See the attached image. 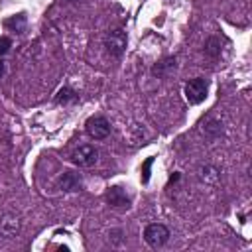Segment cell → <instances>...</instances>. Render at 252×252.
I'll use <instances>...</instances> for the list:
<instances>
[{
    "mask_svg": "<svg viewBox=\"0 0 252 252\" xmlns=\"http://www.w3.org/2000/svg\"><path fill=\"white\" fill-rule=\"evenodd\" d=\"M4 71H6V63H4L2 59H0V77L4 75Z\"/></svg>",
    "mask_w": 252,
    "mask_h": 252,
    "instance_id": "4fadbf2b",
    "label": "cell"
},
{
    "mask_svg": "<svg viewBox=\"0 0 252 252\" xmlns=\"http://www.w3.org/2000/svg\"><path fill=\"white\" fill-rule=\"evenodd\" d=\"M59 185H61V189H63V191L73 193V191H81V187H83V179H81V175H79V173L65 171V173L61 175V179H59Z\"/></svg>",
    "mask_w": 252,
    "mask_h": 252,
    "instance_id": "52a82bcc",
    "label": "cell"
},
{
    "mask_svg": "<svg viewBox=\"0 0 252 252\" xmlns=\"http://www.w3.org/2000/svg\"><path fill=\"white\" fill-rule=\"evenodd\" d=\"M4 26H6V28H12V30H16V32H24V28H26V14H18V16H14V18L6 20Z\"/></svg>",
    "mask_w": 252,
    "mask_h": 252,
    "instance_id": "9c48e42d",
    "label": "cell"
},
{
    "mask_svg": "<svg viewBox=\"0 0 252 252\" xmlns=\"http://www.w3.org/2000/svg\"><path fill=\"white\" fill-rule=\"evenodd\" d=\"M104 199H106V203H108L110 207H114V209H128V207H130V197H128V195L124 193V189L118 187V185L108 187Z\"/></svg>",
    "mask_w": 252,
    "mask_h": 252,
    "instance_id": "8992f818",
    "label": "cell"
},
{
    "mask_svg": "<svg viewBox=\"0 0 252 252\" xmlns=\"http://www.w3.org/2000/svg\"><path fill=\"white\" fill-rule=\"evenodd\" d=\"M207 91H209L207 81L203 77H195L185 85V98L191 104H199V102H203L207 98Z\"/></svg>",
    "mask_w": 252,
    "mask_h": 252,
    "instance_id": "7a4b0ae2",
    "label": "cell"
},
{
    "mask_svg": "<svg viewBox=\"0 0 252 252\" xmlns=\"http://www.w3.org/2000/svg\"><path fill=\"white\" fill-rule=\"evenodd\" d=\"M171 67H175V59H173V57H167V59H163L161 63H158L152 71H154V75H163L165 69H171Z\"/></svg>",
    "mask_w": 252,
    "mask_h": 252,
    "instance_id": "30bf717a",
    "label": "cell"
},
{
    "mask_svg": "<svg viewBox=\"0 0 252 252\" xmlns=\"http://www.w3.org/2000/svg\"><path fill=\"white\" fill-rule=\"evenodd\" d=\"M126 33L122 30H110L104 37V47L112 57H120L126 49Z\"/></svg>",
    "mask_w": 252,
    "mask_h": 252,
    "instance_id": "277c9868",
    "label": "cell"
},
{
    "mask_svg": "<svg viewBox=\"0 0 252 252\" xmlns=\"http://www.w3.org/2000/svg\"><path fill=\"white\" fill-rule=\"evenodd\" d=\"M144 240H146L150 246H154V248L163 246V244L169 240V228H167L165 224L152 222V224H148L146 230H144Z\"/></svg>",
    "mask_w": 252,
    "mask_h": 252,
    "instance_id": "3957f363",
    "label": "cell"
},
{
    "mask_svg": "<svg viewBox=\"0 0 252 252\" xmlns=\"http://www.w3.org/2000/svg\"><path fill=\"white\" fill-rule=\"evenodd\" d=\"M75 100H77V94L69 87H63L55 96V102H59V104H67V102H75Z\"/></svg>",
    "mask_w": 252,
    "mask_h": 252,
    "instance_id": "ba28073f",
    "label": "cell"
},
{
    "mask_svg": "<svg viewBox=\"0 0 252 252\" xmlns=\"http://www.w3.org/2000/svg\"><path fill=\"white\" fill-rule=\"evenodd\" d=\"M10 47H12V41L8 37H0V55H4Z\"/></svg>",
    "mask_w": 252,
    "mask_h": 252,
    "instance_id": "7c38bea8",
    "label": "cell"
},
{
    "mask_svg": "<svg viewBox=\"0 0 252 252\" xmlns=\"http://www.w3.org/2000/svg\"><path fill=\"white\" fill-rule=\"evenodd\" d=\"M87 134L94 140H102L110 134V122L104 116H93L87 120Z\"/></svg>",
    "mask_w": 252,
    "mask_h": 252,
    "instance_id": "5b68a950",
    "label": "cell"
},
{
    "mask_svg": "<svg viewBox=\"0 0 252 252\" xmlns=\"http://www.w3.org/2000/svg\"><path fill=\"white\" fill-rule=\"evenodd\" d=\"M152 163H154V158H148L144 161V165H142V183L150 181V167H152Z\"/></svg>",
    "mask_w": 252,
    "mask_h": 252,
    "instance_id": "8fae6325",
    "label": "cell"
},
{
    "mask_svg": "<svg viewBox=\"0 0 252 252\" xmlns=\"http://www.w3.org/2000/svg\"><path fill=\"white\" fill-rule=\"evenodd\" d=\"M177 179H179V173H177V171H175V173H173V175H171V177H169V181H177Z\"/></svg>",
    "mask_w": 252,
    "mask_h": 252,
    "instance_id": "5bb4252c",
    "label": "cell"
},
{
    "mask_svg": "<svg viewBox=\"0 0 252 252\" xmlns=\"http://www.w3.org/2000/svg\"><path fill=\"white\" fill-rule=\"evenodd\" d=\"M71 161L79 167H93L96 161H98V150L91 144H85V146H79L73 154H71Z\"/></svg>",
    "mask_w": 252,
    "mask_h": 252,
    "instance_id": "6da1fadb",
    "label": "cell"
}]
</instances>
